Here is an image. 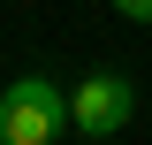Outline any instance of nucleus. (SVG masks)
Masks as SVG:
<instances>
[{
	"mask_svg": "<svg viewBox=\"0 0 152 145\" xmlns=\"http://www.w3.org/2000/svg\"><path fill=\"white\" fill-rule=\"evenodd\" d=\"M129 115H137V92L122 84V76H84V84L69 92V130L76 138H91V145H107L114 130H129Z\"/></svg>",
	"mask_w": 152,
	"mask_h": 145,
	"instance_id": "2",
	"label": "nucleus"
},
{
	"mask_svg": "<svg viewBox=\"0 0 152 145\" xmlns=\"http://www.w3.org/2000/svg\"><path fill=\"white\" fill-rule=\"evenodd\" d=\"M69 130V92L53 76H15L0 92V145H53Z\"/></svg>",
	"mask_w": 152,
	"mask_h": 145,
	"instance_id": "1",
	"label": "nucleus"
},
{
	"mask_svg": "<svg viewBox=\"0 0 152 145\" xmlns=\"http://www.w3.org/2000/svg\"><path fill=\"white\" fill-rule=\"evenodd\" d=\"M114 16H129V23H152V0H107Z\"/></svg>",
	"mask_w": 152,
	"mask_h": 145,
	"instance_id": "3",
	"label": "nucleus"
}]
</instances>
